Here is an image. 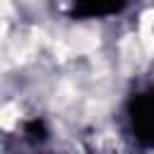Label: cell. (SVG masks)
<instances>
[{
  "instance_id": "1",
  "label": "cell",
  "mask_w": 154,
  "mask_h": 154,
  "mask_svg": "<svg viewBox=\"0 0 154 154\" xmlns=\"http://www.w3.org/2000/svg\"><path fill=\"white\" fill-rule=\"evenodd\" d=\"M130 125L142 144L154 147V89H147L130 101Z\"/></svg>"
},
{
  "instance_id": "2",
  "label": "cell",
  "mask_w": 154,
  "mask_h": 154,
  "mask_svg": "<svg viewBox=\"0 0 154 154\" xmlns=\"http://www.w3.org/2000/svg\"><path fill=\"white\" fill-rule=\"evenodd\" d=\"M125 7V0H75V17H108L118 14Z\"/></svg>"
},
{
  "instance_id": "3",
  "label": "cell",
  "mask_w": 154,
  "mask_h": 154,
  "mask_svg": "<svg viewBox=\"0 0 154 154\" xmlns=\"http://www.w3.org/2000/svg\"><path fill=\"white\" fill-rule=\"evenodd\" d=\"M24 135H26V140L31 142V144H43L46 142V137H48V130H46V123L43 120H31V123H26L24 125Z\"/></svg>"
}]
</instances>
